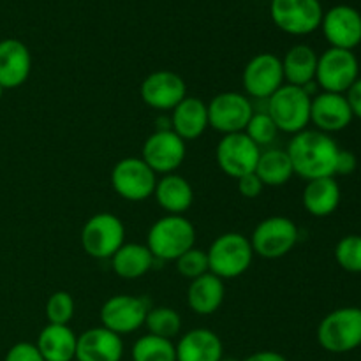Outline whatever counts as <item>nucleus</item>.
Returning a JSON list of instances; mask_svg holds the SVG:
<instances>
[{"label":"nucleus","mask_w":361,"mask_h":361,"mask_svg":"<svg viewBox=\"0 0 361 361\" xmlns=\"http://www.w3.org/2000/svg\"><path fill=\"white\" fill-rule=\"evenodd\" d=\"M295 175L303 180L335 176V166L338 157V145L334 137L317 129H305L295 134L288 147Z\"/></svg>","instance_id":"obj_1"},{"label":"nucleus","mask_w":361,"mask_h":361,"mask_svg":"<svg viewBox=\"0 0 361 361\" xmlns=\"http://www.w3.org/2000/svg\"><path fill=\"white\" fill-rule=\"evenodd\" d=\"M194 242L196 229L183 215H164L152 224L147 236V247L159 261H176L192 249Z\"/></svg>","instance_id":"obj_2"},{"label":"nucleus","mask_w":361,"mask_h":361,"mask_svg":"<svg viewBox=\"0 0 361 361\" xmlns=\"http://www.w3.org/2000/svg\"><path fill=\"white\" fill-rule=\"evenodd\" d=\"M317 342L321 348L334 355L355 351L361 345V309L342 307L335 309L317 326Z\"/></svg>","instance_id":"obj_3"},{"label":"nucleus","mask_w":361,"mask_h":361,"mask_svg":"<svg viewBox=\"0 0 361 361\" xmlns=\"http://www.w3.org/2000/svg\"><path fill=\"white\" fill-rule=\"evenodd\" d=\"M267 102V113L282 133L295 136L305 130L310 123L312 95L307 94L303 87L284 83Z\"/></svg>","instance_id":"obj_4"},{"label":"nucleus","mask_w":361,"mask_h":361,"mask_svg":"<svg viewBox=\"0 0 361 361\" xmlns=\"http://www.w3.org/2000/svg\"><path fill=\"white\" fill-rule=\"evenodd\" d=\"M207 256L212 274L226 281L240 277L249 270L254 250L250 240L242 233H224L212 242Z\"/></svg>","instance_id":"obj_5"},{"label":"nucleus","mask_w":361,"mask_h":361,"mask_svg":"<svg viewBox=\"0 0 361 361\" xmlns=\"http://www.w3.org/2000/svg\"><path fill=\"white\" fill-rule=\"evenodd\" d=\"M126 243V228L116 215L101 212L85 222L81 229V247L94 259H111Z\"/></svg>","instance_id":"obj_6"},{"label":"nucleus","mask_w":361,"mask_h":361,"mask_svg":"<svg viewBox=\"0 0 361 361\" xmlns=\"http://www.w3.org/2000/svg\"><path fill=\"white\" fill-rule=\"evenodd\" d=\"M298 238L300 233L295 221L275 215L261 221L249 240L254 254L264 259H279L295 249Z\"/></svg>","instance_id":"obj_7"},{"label":"nucleus","mask_w":361,"mask_h":361,"mask_svg":"<svg viewBox=\"0 0 361 361\" xmlns=\"http://www.w3.org/2000/svg\"><path fill=\"white\" fill-rule=\"evenodd\" d=\"M360 78V62L351 49L328 48L317 59L316 85L323 92L345 94Z\"/></svg>","instance_id":"obj_8"},{"label":"nucleus","mask_w":361,"mask_h":361,"mask_svg":"<svg viewBox=\"0 0 361 361\" xmlns=\"http://www.w3.org/2000/svg\"><path fill=\"white\" fill-rule=\"evenodd\" d=\"M270 14L286 34L307 35L321 27L324 11L319 0H271Z\"/></svg>","instance_id":"obj_9"},{"label":"nucleus","mask_w":361,"mask_h":361,"mask_svg":"<svg viewBox=\"0 0 361 361\" xmlns=\"http://www.w3.org/2000/svg\"><path fill=\"white\" fill-rule=\"evenodd\" d=\"M157 175L148 168L143 159L126 157L111 169V187L127 201H145L154 196Z\"/></svg>","instance_id":"obj_10"},{"label":"nucleus","mask_w":361,"mask_h":361,"mask_svg":"<svg viewBox=\"0 0 361 361\" xmlns=\"http://www.w3.org/2000/svg\"><path fill=\"white\" fill-rule=\"evenodd\" d=\"M208 127L221 134L243 133L252 118L254 108L247 95L238 92H222L207 104Z\"/></svg>","instance_id":"obj_11"},{"label":"nucleus","mask_w":361,"mask_h":361,"mask_svg":"<svg viewBox=\"0 0 361 361\" xmlns=\"http://www.w3.org/2000/svg\"><path fill=\"white\" fill-rule=\"evenodd\" d=\"M261 148L245 133L226 134L215 148V159L222 173L238 180L256 171Z\"/></svg>","instance_id":"obj_12"},{"label":"nucleus","mask_w":361,"mask_h":361,"mask_svg":"<svg viewBox=\"0 0 361 361\" xmlns=\"http://www.w3.org/2000/svg\"><path fill=\"white\" fill-rule=\"evenodd\" d=\"M150 305L145 298L130 295H115L101 307V323L116 335L134 334L145 326Z\"/></svg>","instance_id":"obj_13"},{"label":"nucleus","mask_w":361,"mask_h":361,"mask_svg":"<svg viewBox=\"0 0 361 361\" xmlns=\"http://www.w3.org/2000/svg\"><path fill=\"white\" fill-rule=\"evenodd\" d=\"M282 59L274 53H259L247 62L242 83L247 95L259 101H268L284 85Z\"/></svg>","instance_id":"obj_14"},{"label":"nucleus","mask_w":361,"mask_h":361,"mask_svg":"<svg viewBox=\"0 0 361 361\" xmlns=\"http://www.w3.org/2000/svg\"><path fill=\"white\" fill-rule=\"evenodd\" d=\"M143 161L157 175H171L183 164L187 155L185 141L171 129H159L143 143Z\"/></svg>","instance_id":"obj_15"},{"label":"nucleus","mask_w":361,"mask_h":361,"mask_svg":"<svg viewBox=\"0 0 361 361\" xmlns=\"http://www.w3.org/2000/svg\"><path fill=\"white\" fill-rule=\"evenodd\" d=\"M187 97V85L173 71H155L141 83V99L145 104L159 111H173Z\"/></svg>","instance_id":"obj_16"},{"label":"nucleus","mask_w":361,"mask_h":361,"mask_svg":"<svg viewBox=\"0 0 361 361\" xmlns=\"http://www.w3.org/2000/svg\"><path fill=\"white\" fill-rule=\"evenodd\" d=\"M321 28L330 42L331 48L355 49L361 42V14L355 7L341 6L331 7L323 14Z\"/></svg>","instance_id":"obj_17"},{"label":"nucleus","mask_w":361,"mask_h":361,"mask_svg":"<svg viewBox=\"0 0 361 361\" xmlns=\"http://www.w3.org/2000/svg\"><path fill=\"white\" fill-rule=\"evenodd\" d=\"M353 113L344 94L321 92L314 95L310 104V122L321 133H338L353 122Z\"/></svg>","instance_id":"obj_18"},{"label":"nucleus","mask_w":361,"mask_h":361,"mask_svg":"<svg viewBox=\"0 0 361 361\" xmlns=\"http://www.w3.org/2000/svg\"><path fill=\"white\" fill-rule=\"evenodd\" d=\"M122 356V337L108 328H90L78 337L76 361H120Z\"/></svg>","instance_id":"obj_19"},{"label":"nucleus","mask_w":361,"mask_h":361,"mask_svg":"<svg viewBox=\"0 0 361 361\" xmlns=\"http://www.w3.org/2000/svg\"><path fill=\"white\" fill-rule=\"evenodd\" d=\"M32 71V55L25 42L18 39L0 41V87L4 90L18 88L28 80Z\"/></svg>","instance_id":"obj_20"},{"label":"nucleus","mask_w":361,"mask_h":361,"mask_svg":"<svg viewBox=\"0 0 361 361\" xmlns=\"http://www.w3.org/2000/svg\"><path fill=\"white\" fill-rule=\"evenodd\" d=\"M175 348L176 361H221L224 358L221 337L208 328L187 331Z\"/></svg>","instance_id":"obj_21"},{"label":"nucleus","mask_w":361,"mask_h":361,"mask_svg":"<svg viewBox=\"0 0 361 361\" xmlns=\"http://www.w3.org/2000/svg\"><path fill=\"white\" fill-rule=\"evenodd\" d=\"M208 127V108L207 102L200 97L187 95L178 106L171 111V130L183 141H194Z\"/></svg>","instance_id":"obj_22"},{"label":"nucleus","mask_w":361,"mask_h":361,"mask_svg":"<svg viewBox=\"0 0 361 361\" xmlns=\"http://www.w3.org/2000/svg\"><path fill=\"white\" fill-rule=\"evenodd\" d=\"M224 296V281L208 271V274L190 281L189 289H187V305L194 314L212 316L221 309Z\"/></svg>","instance_id":"obj_23"},{"label":"nucleus","mask_w":361,"mask_h":361,"mask_svg":"<svg viewBox=\"0 0 361 361\" xmlns=\"http://www.w3.org/2000/svg\"><path fill=\"white\" fill-rule=\"evenodd\" d=\"M342 200V190L335 176L309 180L303 189V208L314 217H328L338 208Z\"/></svg>","instance_id":"obj_24"},{"label":"nucleus","mask_w":361,"mask_h":361,"mask_svg":"<svg viewBox=\"0 0 361 361\" xmlns=\"http://www.w3.org/2000/svg\"><path fill=\"white\" fill-rule=\"evenodd\" d=\"M35 345L44 361H73L76 358L78 335L69 324L48 323L39 334Z\"/></svg>","instance_id":"obj_25"},{"label":"nucleus","mask_w":361,"mask_h":361,"mask_svg":"<svg viewBox=\"0 0 361 361\" xmlns=\"http://www.w3.org/2000/svg\"><path fill=\"white\" fill-rule=\"evenodd\" d=\"M154 196L159 207L169 215H183L194 203L192 185L176 173L162 175V178L157 180Z\"/></svg>","instance_id":"obj_26"},{"label":"nucleus","mask_w":361,"mask_h":361,"mask_svg":"<svg viewBox=\"0 0 361 361\" xmlns=\"http://www.w3.org/2000/svg\"><path fill=\"white\" fill-rule=\"evenodd\" d=\"M154 263L150 249L143 243H123L111 257L113 271L126 281L143 277L152 270Z\"/></svg>","instance_id":"obj_27"},{"label":"nucleus","mask_w":361,"mask_h":361,"mask_svg":"<svg viewBox=\"0 0 361 361\" xmlns=\"http://www.w3.org/2000/svg\"><path fill=\"white\" fill-rule=\"evenodd\" d=\"M317 55L310 46L296 44L289 49L282 59V69H284V80L289 85L305 87L316 80Z\"/></svg>","instance_id":"obj_28"},{"label":"nucleus","mask_w":361,"mask_h":361,"mask_svg":"<svg viewBox=\"0 0 361 361\" xmlns=\"http://www.w3.org/2000/svg\"><path fill=\"white\" fill-rule=\"evenodd\" d=\"M254 173L259 176L264 187L286 185L291 180V176L295 175L288 152L279 150V148H270L267 152H261Z\"/></svg>","instance_id":"obj_29"},{"label":"nucleus","mask_w":361,"mask_h":361,"mask_svg":"<svg viewBox=\"0 0 361 361\" xmlns=\"http://www.w3.org/2000/svg\"><path fill=\"white\" fill-rule=\"evenodd\" d=\"M133 361H176V348L171 341L155 335H143L130 349Z\"/></svg>","instance_id":"obj_30"},{"label":"nucleus","mask_w":361,"mask_h":361,"mask_svg":"<svg viewBox=\"0 0 361 361\" xmlns=\"http://www.w3.org/2000/svg\"><path fill=\"white\" fill-rule=\"evenodd\" d=\"M145 326L148 328V334L162 338H175L182 330V317L171 307H154L148 310Z\"/></svg>","instance_id":"obj_31"},{"label":"nucleus","mask_w":361,"mask_h":361,"mask_svg":"<svg viewBox=\"0 0 361 361\" xmlns=\"http://www.w3.org/2000/svg\"><path fill=\"white\" fill-rule=\"evenodd\" d=\"M335 261L349 274H361V235H348L335 247Z\"/></svg>","instance_id":"obj_32"},{"label":"nucleus","mask_w":361,"mask_h":361,"mask_svg":"<svg viewBox=\"0 0 361 361\" xmlns=\"http://www.w3.org/2000/svg\"><path fill=\"white\" fill-rule=\"evenodd\" d=\"M243 133H245L247 136H249L250 140L261 148L274 143L275 137H277L279 134V129L267 111H259V113L254 111L252 118L249 120V123H247Z\"/></svg>","instance_id":"obj_33"},{"label":"nucleus","mask_w":361,"mask_h":361,"mask_svg":"<svg viewBox=\"0 0 361 361\" xmlns=\"http://www.w3.org/2000/svg\"><path fill=\"white\" fill-rule=\"evenodd\" d=\"M74 300L67 291H56L46 302V319L49 324H69L74 316Z\"/></svg>","instance_id":"obj_34"},{"label":"nucleus","mask_w":361,"mask_h":361,"mask_svg":"<svg viewBox=\"0 0 361 361\" xmlns=\"http://www.w3.org/2000/svg\"><path fill=\"white\" fill-rule=\"evenodd\" d=\"M176 263V271H178L182 277L189 279V281H194V279L201 277V275L208 274L210 268H208V256L203 249H192L187 250L185 254L178 257L175 261Z\"/></svg>","instance_id":"obj_35"},{"label":"nucleus","mask_w":361,"mask_h":361,"mask_svg":"<svg viewBox=\"0 0 361 361\" xmlns=\"http://www.w3.org/2000/svg\"><path fill=\"white\" fill-rule=\"evenodd\" d=\"M4 361H44L37 345L30 342H18L7 351Z\"/></svg>","instance_id":"obj_36"},{"label":"nucleus","mask_w":361,"mask_h":361,"mask_svg":"<svg viewBox=\"0 0 361 361\" xmlns=\"http://www.w3.org/2000/svg\"><path fill=\"white\" fill-rule=\"evenodd\" d=\"M236 183H238L240 194H242L243 197H247V200H256L257 196H261V192H263L264 189L263 182H261L259 176H257L256 173H249V175L240 176V178L236 180Z\"/></svg>","instance_id":"obj_37"},{"label":"nucleus","mask_w":361,"mask_h":361,"mask_svg":"<svg viewBox=\"0 0 361 361\" xmlns=\"http://www.w3.org/2000/svg\"><path fill=\"white\" fill-rule=\"evenodd\" d=\"M356 166H358V159L353 152L342 150L338 152L337 157V166H335V175H351V173L356 171Z\"/></svg>","instance_id":"obj_38"},{"label":"nucleus","mask_w":361,"mask_h":361,"mask_svg":"<svg viewBox=\"0 0 361 361\" xmlns=\"http://www.w3.org/2000/svg\"><path fill=\"white\" fill-rule=\"evenodd\" d=\"M345 99H348V104L351 108L353 116L361 120V78L355 81V83L349 87V90L345 92Z\"/></svg>","instance_id":"obj_39"},{"label":"nucleus","mask_w":361,"mask_h":361,"mask_svg":"<svg viewBox=\"0 0 361 361\" xmlns=\"http://www.w3.org/2000/svg\"><path fill=\"white\" fill-rule=\"evenodd\" d=\"M243 361H288L286 356H282L281 353L275 351H257L254 355L247 356Z\"/></svg>","instance_id":"obj_40"},{"label":"nucleus","mask_w":361,"mask_h":361,"mask_svg":"<svg viewBox=\"0 0 361 361\" xmlns=\"http://www.w3.org/2000/svg\"><path fill=\"white\" fill-rule=\"evenodd\" d=\"M221 361H236V360H233V358H222Z\"/></svg>","instance_id":"obj_41"},{"label":"nucleus","mask_w":361,"mask_h":361,"mask_svg":"<svg viewBox=\"0 0 361 361\" xmlns=\"http://www.w3.org/2000/svg\"><path fill=\"white\" fill-rule=\"evenodd\" d=\"M2 94H4V88L0 87V99H2Z\"/></svg>","instance_id":"obj_42"}]
</instances>
